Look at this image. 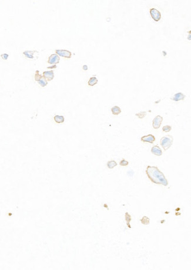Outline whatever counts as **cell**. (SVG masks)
<instances>
[{
    "label": "cell",
    "mask_w": 191,
    "mask_h": 270,
    "mask_svg": "<svg viewBox=\"0 0 191 270\" xmlns=\"http://www.w3.org/2000/svg\"><path fill=\"white\" fill-rule=\"evenodd\" d=\"M146 174L152 183L158 185H162L165 187L168 185V181L164 174L156 166H147Z\"/></svg>",
    "instance_id": "cell-1"
},
{
    "label": "cell",
    "mask_w": 191,
    "mask_h": 270,
    "mask_svg": "<svg viewBox=\"0 0 191 270\" xmlns=\"http://www.w3.org/2000/svg\"><path fill=\"white\" fill-rule=\"evenodd\" d=\"M173 137H172V135H167L163 137L161 139L160 144L163 148V149L165 151H166L172 146V145L173 144Z\"/></svg>",
    "instance_id": "cell-2"
},
{
    "label": "cell",
    "mask_w": 191,
    "mask_h": 270,
    "mask_svg": "<svg viewBox=\"0 0 191 270\" xmlns=\"http://www.w3.org/2000/svg\"><path fill=\"white\" fill-rule=\"evenodd\" d=\"M149 13L151 15V17L152 18V19L154 20V21L158 22V21H159V20H161V13L158 10V9L152 8L150 9Z\"/></svg>",
    "instance_id": "cell-3"
},
{
    "label": "cell",
    "mask_w": 191,
    "mask_h": 270,
    "mask_svg": "<svg viewBox=\"0 0 191 270\" xmlns=\"http://www.w3.org/2000/svg\"><path fill=\"white\" fill-rule=\"evenodd\" d=\"M162 121H163V117H161L159 115L156 116L152 121L153 128L155 129H159L162 124Z\"/></svg>",
    "instance_id": "cell-4"
},
{
    "label": "cell",
    "mask_w": 191,
    "mask_h": 270,
    "mask_svg": "<svg viewBox=\"0 0 191 270\" xmlns=\"http://www.w3.org/2000/svg\"><path fill=\"white\" fill-rule=\"evenodd\" d=\"M56 54L59 56L62 57L66 58H71L72 56L71 52L68 50H56L55 51Z\"/></svg>",
    "instance_id": "cell-5"
},
{
    "label": "cell",
    "mask_w": 191,
    "mask_h": 270,
    "mask_svg": "<svg viewBox=\"0 0 191 270\" xmlns=\"http://www.w3.org/2000/svg\"><path fill=\"white\" fill-rule=\"evenodd\" d=\"M141 141L143 142H148L150 144H153L155 141V137L152 134H148L147 135H144L141 138Z\"/></svg>",
    "instance_id": "cell-6"
},
{
    "label": "cell",
    "mask_w": 191,
    "mask_h": 270,
    "mask_svg": "<svg viewBox=\"0 0 191 270\" xmlns=\"http://www.w3.org/2000/svg\"><path fill=\"white\" fill-rule=\"evenodd\" d=\"M59 60H60V58H59V55L57 54H54L49 57L48 63L50 64H56L59 63Z\"/></svg>",
    "instance_id": "cell-7"
},
{
    "label": "cell",
    "mask_w": 191,
    "mask_h": 270,
    "mask_svg": "<svg viewBox=\"0 0 191 270\" xmlns=\"http://www.w3.org/2000/svg\"><path fill=\"white\" fill-rule=\"evenodd\" d=\"M185 98H186V95H185V94H183L182 92H179L176 93L175 94H174V95H173V96L170 99H171L173 101H175V102H178V101L184 100Z\"/></svg>",
    "instance_id": "cell-8"
},
{
    "label": "cell",
    "mask_w": 191,
    "mask_h": 270,
    "mask_svg": "<svg viewBox=\"0 0 191 270\" xmlns=\"http://www.w3.org/2000/svg\"><path fill=\"white\" fill-rule=\"evenodd\" d=\"M151 152L156 156H161L162 155V151L158 145H154L152 147Z\"/></svg>",
    "instance_id": "cell-9"
},
{
    "label": "cell",
    "mask_w": 191,
    "mask_h": 270,
    "mask_svg": "<svg viewBox=\"0 0 191 270\" xmlns=\"http://www.w3.org/2000/svg\"><path fill=\"white\" fill-rule=\"evenodd\" d=\"M43 77H44L47 81H51L54 77V71L52 70L49 71H44L43 72Z\"/></svg>",
    "instance_id": "cell-10"
},
{
    "label": "cell",
    "mask_w": 191,
    "mask_h": 270,
    "mask_svg": "<svg viewBox=\"0 0 191 270\" xmlns=\"http://www.w3.org/2000/svg\"><path fill=\"white\" fill-rule=\"evenodd\" d=\"M38 52V51H25L23 52V54L25 55V57L28 58L33 59L34 58V54L35 52Z\"/></svg>",
    "instance_id": "cell-11"
},
{
    "label": "cell",
    "mask_w": 191,
    "mask_h": 270,
    "mask_svg": "<svg viewBox=\"0 0 191 270\" xmlns=\"http://www.w3.org/2000/svg\"><path fill=\"white\" fill-rule=\"evenodd\" d=\"M54 121H55V122H57V123H58V124L62 123V122H64V121H65V118H64V116L58 115L54 116Z\"/></svg>",
    "instance_id": "cell-12"
},
{
    "label": "cell",
    "mask_w": 191,
    "mask_h": 270,
    "mask_svg": "<svg viewBox=\"0 0 191 270\" xmlns=\"http://www.w3.org/2000/svg\"><path fill=\"white\" fill-rule=\"evenodd\" d=\"M111 112H112V114L117 115L121 113V110L118 106H114L111 108Z\"/></svg>",
    "instance_id": "cell-13"
},
{
    "label": "cell",
    "mask_w": 191,
    "mask_h": 270,
    "mask_svg": "<svg viewBox=\"0 0 191 270\" xmlns=\"http://www.w3.org/2000/svg\"><path fill=\"white\" fill-rule=\"evenodd\" d=\"M97 83H98V79L95 77H93L90 78V79L88 81V83L89 85L91 86V87L96 85Z\"/></svg>",
    "instance_id": "cell-14"
},
{
    "label": "cell",
    "mask_w": 191,
    "mask_h": 270,
    "mask_svg": "<svg viewBox=\"0 0 191 270\" xmlns=\"http://www.w3.org/2000/svg\"><path fill=\"white\" fill-rule=\"evenodd\" d=\"M125 220L126 222H127V226L129 228H131V226L130 225V222L131 221V216L130 215V214L128 213H125Z\"/></svg>",
    "instance_id": "cell-15"
},
{
    "label": "cell",
    "mask_w": 191,
    "mask_h": 270,
    "mask_svg": "<svg viewBox=\"0 0 191 270\" xmlns=\"http://www.w3.org/2000/svg\"><path fill=\"white\" fill-rule=\"evenodd\" d=\"M116 165H117V163H116V162L114 160L109 161L107 163V167H108V168H109V169H112V168H114L115 167H116Z\"/></svg>",
    "instance_id": "cell-16"
},
{
    "label": "cell",
    "mask_w": 191,
    "mask_h": 270,
    "mask_svg": "<svg viewBox=\"0 0 191 270\" xmlns=\"http://www.w3.org/2000/svg\"><path fill=\"white\" fill-rule=\"evenodd\" d=\"M141 222L143 225H148L150 223V220L147 216H143L140 220Z\"/></svg>",
    "instance_id": "cell-17"
},
{
    "label": "cell",
    "mask_w": 191,
    "mask_h": 270,
    "mask_svg": "<svg viewBox=\"0 0 191 270\" xmlns=\"http://www.w3.org/2000/svg\"><path fill=\"white\" fill-rule=\"evenodd\" d=\"M38 83L40 85L41 87H45L46 85H47V84H48V82H47V81L46 80V79L44 77H43L41 78V79H40V80L38 81Z\"/></svg>",
    "instance_id": "cell-18"
},
{
    "label": "cell",
    "mask_w": 191,
    "mask_h": 270,
    "mask_svg": "<svg viewBox=\"0 0 191 270\" xmlns=\"http://www.w3.org/2000/svg\"><path fill=\"white\" fill-rule=\"evenodd\" d=\"M146 115H147V112L146 111H141L135 114V115L136 117H138L139 118H140V119H142V118H144L146 116Z\"/></svg>",
    "instance_id": "cell-19"
},
{
    "label": "cell",
    "mask_w": 191,
    "mask_h": 270,
    "mask_svg": "<svg viewBox=\"0 0 191 270\" xmlns=\"http://www.w3.org/2000/svg\"><path fill=\"white\" fill-rule=\"evenodd\" d=\"M172 129V127L170 126V125H165V126H163V127H162V131H163V132H165V133H168V132L170 131Z\"/></svg>",
    "instance_id": "cell-20"
},
{
    "label": "cell",
    "mask_w": 191,
    "mask_h": 270,
    "mask_svg": "<svg viewBox=\"0 0 191 270\" xmlns=\"http://www.w3.org/2000/svg\"><path fill=\"white\" fill-rule=\"evenodd\" d=\"M42 78V75L41 74H39L38 70H36L35 74V80L36 81H38Z\"/></svg>",
    "instance_id": "cell-21"
},
{
    "label": "cell",
    "mask_w": 191,
    "mask_h": 270,
    "mask_svg": "<svg viewBox=\"0 0 191 270\" xmlns=\"http://www.w3.org/2000/svg\"><path fill=\"white\" fill-rule=\"evenodd\" d=\"M129 164V162L128 161L125 160H122V161H120V165H121V166H123V167H125V166H127Z\"/></svg>",
    "instance_id": "cell-22"
},
{
    "label": "cell",
    "mask_w": 191,
    "mask_h": 270,
    "mask_svg": "<svg viewBox=\"0 0 191 270\" xmlns=\"http://www.w3.org/2000/svg\"><path fill=\"white\" fill-rule=\"evenodd\" d=\"M8 56H9V55H8V54H3L1 55V58H2L3 59V60H7Z\"/></svg>",
    "instance_id": "cell-23"
},
{
    "label": "cell",
    "mask_w": 191,
    "mask_h": 270,
    "mask_svg": "<svg viewBox=\"0 0 191 270\" xmlns=\"http://www.w3.org/2000/svg\"><path fill=\"white\" fill-rule=\"evenodd\" d=\"M57 68V65H53L50 66V67H47V68H48V69H50H50H53V68Z\"/></svg>",
    "instance_id": "cell-24"
},
{
    "label": "cell",
    "mask_w": 191,
    "mask_h": 270,
    "mask_svg": "<svg viewBox=\"0 0 191 270\" xmlns=\"http://www.w3.org/2000/svg\"><path fill=\"white\" fill-rule=\"evenodd\" d=\"M82 68H83V70H85V71H86V70L88 69V66L86 65H84L83 66V67H82Z\"/></svg>",
    "instance_id": "cell-25"
},
{
    "label": "cell",
    "mask_w": 191,
    "mask_h": 270,
    "mask_svg": "<svg viewBox=\"0 0 191 270\" xmlns=\"http://www.w3.org/2000/svg\"><path fill=\"white\" fill-rule=\"evenodd\" d=\"M188 40H191V34H189V36H188Z\"/></svg>",
    "instance_id": "cell-26"
}]
</instances>
